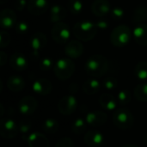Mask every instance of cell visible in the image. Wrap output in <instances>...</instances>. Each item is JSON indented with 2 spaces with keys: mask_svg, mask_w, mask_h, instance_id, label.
I'll list each match as a JSON object with an SVG mask.
<instances>
[{
  "mask_svg": "<svg viewBox=\"0 0 147 147\" xmlns=\"http://www.w3.org/2000/svg\"><path fill=\"white\" fill-rule=\"evenodd\" d=\"M108 59L101 54H95L90 57L85 64V71L92 78H101L109 70Z\"/></svg>",
  "mask_w": 147,
  "mask_h": 147,
  "instance_id": "1",
  "label": "cell"
},
{
  "mask_svg": "<svg viewBox=\"0 0 147 147\" xmlns=\"http://www.w3.org/2000/svg\"><path fill=\"white\" fill-rule=\"evenodd\" d=\"M97 30L98 28L96 24L87 20L76 22L72 28L75 37L82 41H89L94 39L97 34Z\"/></svg>",
  "mask_w": 147,
  "mask_h": 147,
  "instance_id": "2",
  "label": "cell"
},
{
  "mask_svg": "<svg viewBox=\"0 0 147 147\" xmlns=\"http://www.w3.org/2000/svg\"><path fill=\"white\" fill-rule=\"evenodd\" d=\"M132 38V31L127 25L121 24L115 27L110 34V42L116 47H123L129 43Z\"/></svg>",
  "mask_w": 147,
  "mask_h": 147,
  "instance_id": "3",
  "label": "cell"
},
{
  "mask_svg": "<svg viewBox=\"0 0 147 147\" xmlns=\"http://www.w3.org/2000/svg\"><path fill=\"white\" fill-rule=\"evenodd\" d=\"M53 71L58 79L65 81L73 75L75 71V64L70 59H59L54 64Z\"/></svg>",
  "mask_w": 147,
  "mask_h": 147,
  "instance_id": "4",
  "label": "cell"
},
{
  "mask_svg": "<svg viewBox=\"0 0 147 147\" xmlns=\"http://www.w3.org/2000/svg\"><path fill=\"white\" fill-rule=\"evenodd\" d=\"M113 122L120 129H129L134 127V119L133 114L125 108L116 109L113 114Z\"/></svg>",
  "mask_w": 147,
  "mask_h": 147,
  "instance_id": "5",
  "label": "cell"
},
{
  "mask_svg": "<svg viewBox=\"0 0 147 147\" xmlns=\"http://www.w3.org/2000/svg\"><path fill=\"white\" fill-rule=\"evenodd\" d=\"M51 35L53 40L58 44L67 43L71 36L69 26L63 22L54 23L51 30Z\"/></svg>",
  "mask_w": 147,
  "mask_h": 147,
  "instance_id": "6",
  "label": "cell"
},
{
  "mask_svg": "<svg viewBox=\"0 0 147 147\" xmlns=\"http://www.w3.org/2000/svg\"><path fill=\"white\" fill-rule=\"evenodd\" d=\"M19 127L9 118H3L0 121V135L4 139H12L17 135Z\"/></svg>",
  "mask_w": 147,
  "mask_h": 147,
  "instance_id": "7",
  "label": "cell"
},
{
  "mask_svg": "<svg viewBox=\"0 0 147 147\" xmlns=\"http://www.w3.org/2000/svg\"><path fill=\"white\" fill-rule=\"evenodd\" d=\"M78 101L77 98L72 96H65L62 97L58 103V109L60 114L64 115H70L77 109Z\"/></svg>",
  "mask_w": 147,
  "mask_h": 147,
  "instance_id": "8",
  "label": "cell"
},
{
  "mask_svg": "<svg viewBox=\"0 0 147 147\" xmlns=\"http://www.w3.org/2000/svg\"><path fill=\"white\" fill-rule=\"evenodd\" d=\"M37 108H38V102L34 97L31 96H27L22 97L18 103L19 111L24 115H33L36 111Z\"/></svg>",
  "mask_w": 147,
  "mask_h": 147,
  "instance_id": "9",
  "label": "cell"
},
{
  "mask_svg": "<svg viewBox=\"0 0 147 147\" xmlns=\"http://www.w3.org/2000/svg\"><path fill=\"white\" fill-rule=\"evenodd\" d=\"M108 121V115L105 112L95 110L90 112L86 115V122L93 127H99L103 126Z\"/></svg>",
  "mask_w": 147,
  "mask_h": 147,
  "instance_id": "10",
  "label": "cell"
},
{
  "mask_svg": "<svg viewBox=\"0 0 147 147\" xmlns=\"http://www.w3.org/2000/svg\"><path fill=\"white\" fill-rule=\"evenodd\" d=\"M16 23V15L10 9H3L0 13V25L3 28H12Z\"/></svg>",
  "mask_w": 147,
  "mask_h": 147,
  "instance_id": "11",
  "label": "cell"
},
{
  "mask_svg": "<svg viewBox=\"0 0 147 147\" xmlns=\"http://www.w3.org/2000/svg\"><path fill=\"white\" fill-rule=\"evenodd\" d=\"M84 140L88 146L99 147L104 142V136L97 130H90L84 134Z\"/></svg>",
  "mask_w": 147,
  "mask_h": 147,
  "instance_id": "12",
  "label": "cell"
},
{
  "mask_svg": "<svg viewBox=\"0 0 147 147\" xmlns=\"http://www.w3.org/2000/svg\"><path fill=\"white\" fill-rule=\"evenodd\" d=\"M84 52V45L78 40H71L68 42L65 48V54L71 59H78L79 58Z\"/></svg>",
  "mask_w": 147,
  "mask_h": 147,
  "instance_id": "13",
  "label": "cell"
},
{
  "mask_svg": "<svg viewBox=\"0 0 147 147\" xmlns=\"http://www.w3.org/2000/svg\"><path fill=\"white\" fill-rule=\"evenodd\" d=\"M112 8L109 0H95L91 5V10L96 16L102 17L110 13Z\"/></svg>",
  "mask_w": 147,
  "mask_h": 147,
  "instance_id": "14",
  "label": "cell"
},
{
  "mask_svg": "<svg viewBox=\"0 0 147 147\" xmlns=\"http://www.w3.org/2000/svg\"><path fill=\"white\" fill-rule=\"evenodd\" d=\"M49 3L47 0H28V10L34 16H40L44 14L48 9Z\"/></svg>",
  "mask_w": 147,
  "mask_h": 147,
  "instance_id": "15",
  "label": "cell"
},
{
  "mask_svg": "<svg viewBox=\"0 0 147 147\" xmlns=\"http://www.w3.org/2000/svg\"><path fill=\"white\" fill-rule=\"evenodd\" d=\"M9 65L14 70L19 71L26 70L28 66L27 58L23 53L19 52H16L11 55L9 59Z\"/></svg>",
  "mask_w": 147,
  "mask_h": 147,
  "instance_id": "16",
  "label": "cell"
},
{
  "mask_svg": "<svg viewBox=\"0 0 147 147\" xmlns=\"http://www.w3.org/2000/svg\"><path fill=\"white\" fill-rule=\"evenodd\" d=\"M33 90L40 96L49 95L53 90L52 83L47 78H39L33 84Z\"/></svg>",
  "mask_w": 147,
  "mask_h": 147,
  "instance_id": "17",
  "label": "cell"
},
{
  "mask_svg": "<svg viewBox=\"0 0 147 147\" xmlns=\"http://www.w3.org/2000/svg\"><path fill=\"white\" fill-rule=\"evenodd\" d=\"M28 144L29 147H49V140L46 135L39 133L34 132L28 135Z\"/></svg>",
  "mask_w": 147,
  "mask_h": 147,
  "instance_id": "18",
  "label": "cell"
},
{
  "mask_svg": "<svg viewBox=\"0 0 147 147\" xmlns=\"http://www.w3.org/2000/svg\"><path fill=\"white\" fill-rule=\"evenodd\" d=\"M47 36L44 33L36 32L35 34H33V36L31 37V40H30V45H31L33 51L35 53V54L40 50L44 48V47L47 44Z\"/></svg>",
  "mask_w": 147,
  "mask_h": 147,
  "instance_id": "19",
  "label": "cell"
},
{
  "mask_svg": "<svg viewBox=\"0 0 147 147\" xmlns=\"http://www.w3.org/2000/svg\"><path fill=\"white\" fill-rule=\"evenodd\" d=\"M134 37L136 41L140 46H147V24H139L134 29Z\"/></svg>",
  "mask_w": 147,
  "mask_h": 147,
  "instance_id": "20",
  "label": "cell"
},
{
  "mask_svg": "<svg viewBox=\"0 0 147 147\" xmlns=\"http://www.w3.org/2000/svg\"><path fill=\"white\" fill-rule=\"evenodd\" d=\"M67 16V9L61 5H53L50 9V20L56 23L64 20Z\"/></svg>",
  "mask_w": 147,
  "mask_h": 147,
  "instance_id": "21",
  "label": "cell"
},
{
  "mask_svg": "<svg viewBox=\"0 0 147 147\" xmlns=\"http://www.w3.org/2000/svg\"><path fill=\"white\" fill-rule=\"evenodd\" d=\"M7 86L13 92H20L25 87V81L19 75H12L8 78Z\"/></svg>",
  "mask_w": 147,
  "mask_h": 147,
  "instance_id": "22",
  "label": "cell"
},
{
  "mask_svg": "<svg viewBox=\"0 0 147 147\" xmlns=\"http://www.w3.org/2000/svg\"><path fill=\"white\" fill-rule=\"evenodd\" d=\"M117 100L109 93H103L99 97L100 105L106 110H114L117 107Z\"/></svg>",
  "mask_w": 147,
  "mask_h": 147,
  "instance_id": "23",
  "label": "cell"
},
{
  "mask_svg": "<svg viewBox=\"0 0 147 147\" xmlns=\"http://www.w3.org/2000/svg\"><path fill=\"white\" fill-rule=\"evenodd\" d=\"M101 89V84L96 78L87 79L83 84V90L86 95H95Z\"/></svg>",
  "mask_w": 147,
  "mask_h": 147,
  "instance_id": "24",
  "label": "cell"
},
{
  "mask_svg": "<svg viewBox=\"0 0 147 147\" xmlns=\"http://www.w3.org/2000/svg\"><path fill=\"white\" fill-rule=\"evenodd\" d=\"M147 21V6L140 5L137 6L134 11L133 22L136 24H141Z\"/></svg>",
  "mask_w": 147,
  "mask_h": 147,
  "instance_id": "25",
  "label": "cell"
},
{
  "mask_svg": "<svg viewBox=\"0 0 147 147\" xmlns=\"http://www.w3.org/2000/svg\"><path fill=\"white\" fill-rule=\"evenodd\" d=\"M134 96L140 102H147V84L142 83L138 84L134 90Z\"/></svg>",
  "mask_w": 147,
  "mask_h": 147,
  "instance_id": "26",
  "label": "cell"
},
{
  "mask_svg": "<svg viewBox=\"0 0 147 147\" xmlns=\"http://www.w3.org/2000/svg\"><path fill=\"white\" fill-rule=\"evenodd\" d=\"M42 128H43V131L46 134H53L59 129V123L55 119L48 118V119L44 121L43 125H42Z\"/></svg>",
  "mask_w": 147,
  "mask_h": 147,
  "instance_id": "27",
  "label": "cell"
},
{
  "mask_svg": "<svg viewBox=\"0 0 147 147\" xmlns=\"http://www.w3.org/2000/svg\"><path fill=\"white\" fill-rule=\"evenodd\" d=\"M134 74L141 81L147 79V61L139 62L134 68Z\"/></svg>",
  "mask_w": 147,
  "mask_h": 147,
  "instance_id": "28",
  "label": "cell"
},
{
  "mask_svg": "<svg viewBox=\"0 0 147 147\" xmlns=\"http://www.w3.org/2000/svg\"><path fill=\"white\" fill-rule=\"evenodd\" d=\"M86 121L82 119V118H78L77 120H75L72 123L71 126V130L74 134L80 135L84 134V132L86 131Z\"/></svg>",
  "mask_w": 147,
  "mask_h": 147,
  "instance_id": "29",
  "label": "cell"
},
{
  "mask_svg": "<svg viewBox=\"0 0 147 147\" xmlns=\"http://www.w3.org/2000/svg\"><path fill=\"white\" fill-rule=\"evenodd\" d=\"M69 11L73 15H78L83 11L84 4L81 0H69L67 3Z\"/></svg>",
  "mask_w": 147,
  "mask_h": 147,
  "instance_id": "30",
  "label": "cell"
},
{
  "mask_svg": "<svg viewBox=\"0 0 147 147\" xmlns=\"http://www.w3.org/2000/svg\"><path fill=\"white\" fill-rule=\"evenodd\" d=\"M117 101L121 105H127L132 101V95L128 90H122L118 93Z\"/></svg>",
  "mask_w": 147,
  "mask_h": 147,
  "instance_id": "31",
  "label": "cell"
},
{
  "mask_svg": "<svg viewBox=\"0 0 147 147\" xmlns=\"http://www.w3.org/2000/svg\"><path fill=\"white\" fill-rule=\"evenodd\" d=\"M102 85L107 90H113L118 86V80L116 78L109 76L104 78Z\"/></svg>",
  "mask_w": 147,
  "mask_h": 147,
  "instance_id": "32",
  "label": "cell"
},
{
  "mask_svg": "<svg viewBox=\"0 0 147 147\" xmlns=\"http://www.w3.org/2000/svg\"><path fill=\"white\" fill-rule=\"evenodd\" d=\"M10 40H11L10 34L7 31L1 30V32H0V47L1 48L6 47L10 43Z\"/></svg>",
  "mask_w": 147,
  "mask_h": 147,
  "instance_id": "33",
  "label": "cell"
},
{
  "mask_svg": "<svg viewBox=\"0 0 147 147\" xmlns=\"http://www.w3.org/2000/svg\"><path fill=\"white\" fill-rule=\"evenodd\" d=\"M39 66L41 71H49L50 69H52L54 66V65H53V61L52 60L51 58L46 57L40 60Z\"/></svg>",
  "mask_w": 147,
  "mask_h": 147,
  "instance_id": "34",
  "label": "cell"
},
{
  "mask_svg": "<svg viewBox=\"0 0 147 147\" xmlns=\"http://www.w3.org/2000/svg\"><path fill=\"white\" fill-rule=\"evenodd\" d=\"M110 14H111V17L114 20H121L123 18V16L125 15V11L121 7H115L111 9Z\"/></svg>",
  "mask_w": 147,
  "mask_h": 147,
  "instance_id": "35",
  "label": "cell"
},
{
  "mask_svg": "<svg viewBox=\"0 0 147 147\" xmlns=\"http://www.w3.org/2000/svg\"><path fill=\"white\" fill-rule=\"evenodd\" d=\"M16 31L19 34H25L28 31V24L25 21H21L16 24Z\"/></svg>",
  "mask_w": 147,
  "mask_h": 147,
  "instance_id": "36",
  "label": "cell"
},
{
  "mask_svg": "<svg viewBox=\"0 0 147 147\" xmlns=\"http://www.w3.org/2000/svg\"><path fill=\"white\" fill-rule=\"evenodd\" d=\"M55 147H74V142L71 138L64 137L57 142Z\"/></svg>",
  "mask_w": 147,
  "mask_h": 147,
  "instance_id": "37",
  "label": "cell"
},
{
  "mask_svg": "<svg viewBox=\"0 0 147 147\" xmlns=\"http://www.w3.org/2000/svg\"><path fill=\"white\" fill-rule=\"evenodd\" d=\"M31 122L28 120H22L19 123V131L22 134H27L31 129Z\"/></svg>",
  "mask_w": 147,
  "mask_h": 147,
  "instance_id": "38",
  "label": "cell"
},
{
  "mask_svg": "<svg viewBox=\"0 0 147 147\" xmlns=\"http://www.w3.org/2000/svg\"><path fill=\"white\" fill-rule=\"evenodd\" d=\"M28 2L27 0H15L14 2V8L17 11H22L25 7H27Z\"/></svg>",
  "mask_w": 147,
  "mask_h": 147,
  "instance_id": "39",
  "label": "cell"
},
{
  "mask_svg": "<svg viewBox=\"0 0 147 147\" xmlns=\"http://www.w3.org/2000/svg\"><path fill=\"white\" fill-rule=\"evenodd\" d=\"M96 26L100 29H106L109 27V22L106 20H99L96 23Z\"/></svg>",
  "mask_w": 147,
  "mask_h": 147,
  "instance_id": "40",
  "label": "cell"
},
{
  "mask_svg": "<svg viewBox=\"0 0 147 147\" xmlns=\"http://www.w3.org/2000/svg\"><path fill=\"white\" fill-rule=\"evenodd\" d=\"M7 59H8L7 54L3 51H1L0 52V65L3 66L7 63Z\"/></svg>",
  "mask_w": 147,
  "mask_h": 147,
  "instance_id": "41",
  "label": "cell"
},
{
  "mask_svg": "<svg viewBox=\"0 0 147 147\" xmlns=\"http://www.w3.org/2000/svg\"><path fill=\"white\" fill-rule=\"evenodd\" d=\"M78 86L77 84L75 83H72L70 86H69V90L71 92V93H76L78 92Z\"/></svg>",
  "mask_w": 147,
  "mask_h": 147,
  "instance_id": "42",
  "label": "cell"
},
{
  "mask_svg": "<svg viewBox=\"0 0 147 147\" xmlns=\"http://www.w3.org/2000/svg\"><path fill=\"white\" fill-rule=\"evenodd\" d=\"M121 147H139L137 146H135V145H132V144H127V145H124V146H122Z\"/></svg>",
  "mask_w": 147,
  "mask_h": 147,
  "instance_id": "43",
  "label": "cell"
},
{
  "mask_svg": "<svg viewBox=\"0 0 147 147\" xmlns=\"http://www.w3.org/2000/svg\"><path fill=\"white\" fill-rule=\"evenodd\" d=\"M144 143H146L147 145V134L144 136Z\"/></svg>",
  "mask_w": 147,
  "mask_h": 147,
  "instance_id": "44",
  "label": "cell"
},
{
  "mask_svg": "<svg viewBox=\"0 0 147 147\" xmlns=\"http://www.w3.org/2000/svg\"><path fill=\"white\" fill-rule=\"evenodd\" d=\"M6 2H7V0H0V4L3 5V4H4Z\"/></svg>",
  "mask_w": 147,
  "mask_h": 147,
  "instance_id": "45",
  "label": "cell"
}]
</instances>
